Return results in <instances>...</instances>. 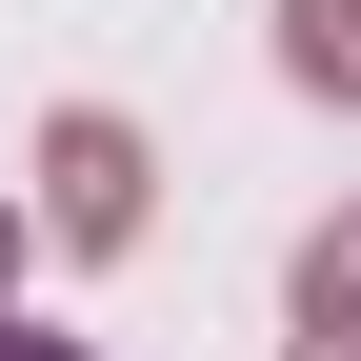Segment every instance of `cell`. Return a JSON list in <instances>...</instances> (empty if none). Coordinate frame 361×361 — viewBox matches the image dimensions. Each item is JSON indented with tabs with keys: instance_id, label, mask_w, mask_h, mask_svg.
I'll list each match as a JSON object with an SVG mask.
<instances>
[{
	"instance_id": "cell-3",
	"label": "cell",
	"mask_w": 361,
	"mask_h": 361,
	"mask_svg": "<svg viewBox=\"0 0 361 361\" xmlns=\"http://www.w3.org/2000/svg\"><path fill=\"white\" fill-rule=\"evenodd\" d=\"M281 80H322V101H361V0H281Z\"/></svg>"
},
{
	"instance_id": "cell-1",
	"label": "cell",
	"mask_w": 361,
	"mask_h": 361,
	"mask_svg": "<svg viewBox=\"0 0 361 361\" xmlns=\"http://www.w3.org/2000/svg\"><path fill=\"white\" fill-rule=\"evenodd\" d=\"M40 241H61V261H121V241H141V121L61 101V141H40Z\"/></svg>"
},
{
	"instance_id": "cell-4",
	"label": "cell",
	"mask_w": 361,
	"mask_h": 361,
	"mask_svg": "<svg viewBox=\"0 0 361 361\" xmlns=\"http://www.w3.org/2000/svg\"><path fill=\"white\" fill-rule=\"evenodd\" d=\"M0 361H80V341H40V322H0Z\"/></svg>"
},
{
	"instance_id": "cell-2",
	"label": "cell",
	"mask_w": 361,
	"mask_h": 361,
	"mask_svg": "<svg viewBox=\"0 0 361 361\" xmlns=\"http://www.w3.org/2000/svg\"><path fill=\"white\" fill-rule=\"evenodd\" d=\"M301 361H361V221L301 241Z\"/></svg>"
},
{
	"instance_id": "cell-5",
	"label": "cell",
	"mask_w": 361,
	"mask_h": 361,
	"mask_svg": "<svg viewBox=\"0 0 361 361\" xmlns=\"http://www.w3.org/2000/svg\"><path fill=\"white\" fill-rule=\"evenodd\" d=\"M0 281H20V221H0Z\"/></svg>"
}]
</instances>
